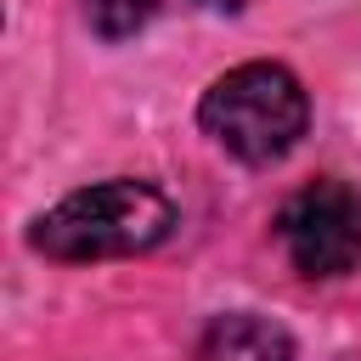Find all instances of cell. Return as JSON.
Masks as SVG:
<instances>
[{
    "label": "cell",
    "instance_id": "7a4b0ae2",
    "mask_svg": "<svg viewBox=\"0 0 361 361\" xmlns=\"http://www.w3.org/2000/svg\"><path fill=\"white\" fill-rule=\"evenodd\" d=\"M203 130L243 164H271L282 152H293V141L310 124V102L305 85L282 68V62H243L231 73H220L203 90L197 107Z\"/></svg>",
    "mask_w": 361,
    "mask_h": 361
},
{
    "label": "cell",
    "instance_id": "3957f363",
    "mask_svg": "<svg viewBox=\"0 0 361 361\" xmlns=\"http://www.w3.org/2000/svg\"><path fill=\"white\" fill-rule=\"evenodd\" d=\"M282 254L299 276H344L361 259V192L344 180L299 186L276 214Z\"/></svg>",
    "mask_w": 361,
    "mask_h": 361
},
{
    "label": "cell",
    "instance_id": "277c9868",
    "mask_svg": "<svg viewBox=\"0 0 361 361\" xmlns=\"http://www.w3.org/2000/svg\"><path fill=\"white\" fill-rule=\"evenodd\" d=\"M197 361H293V338L271 316L237 310V316L209 322V333L197 344Z\"/></svg>",
    "mask_w": 361,
    "mask_h": 361
},
{
    "label": "cell",
    "instance_id": "6da1fadb",
    "mask_svg": "<svg viewBox=\"0 0 361 361\" xmlns=\"http://www.w3.org/2000/svg\"><path fill=\"white\" fill-rule=\"evenodd\" d=\"M175 226V203L147 180H96L68 192L51 214L34 220V248L51 259H113L164 243Z\"/></svg>",
    "mask_w": 361,
    "mask_h": 361
},
{
    "label": "cell",
    "instance_id": "5b68a950",
    "mask_svg": "<svg viewBox=\"0 0 361 361\" xmlns=\"http://www.w3.org/2000/svg\"><path fill=\"white\" fill-rule=\"evenodd\" d=\"M158 6L164 0H85V23L102 39H130V34H141L158 17Z\"/></svg>",
    "mask_w": 361,
    "mask_h": 361
}]
</instances>
